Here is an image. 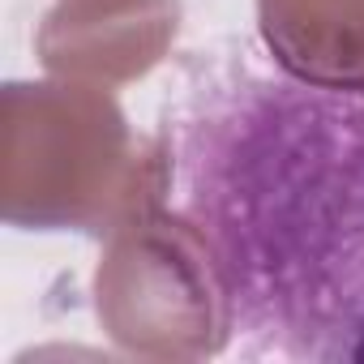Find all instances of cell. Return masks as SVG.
<instances>
[{
	"label": "cell",
	"instance_id": "6da1fadb",
	"mask_svg": "<svg viewBox=\"0 0 364 364\" xmlns=\"http://www.w3.org/2000/svg\"><path fill=\"white\" fill-rule=\"evenodd\" d=\"M171 215L249 355L351 360L364 317V90L228 60L171 120Z\"/></svg>",
	"mask_w": 364,
	"mask_h": 364
},
{
	"label": "cell",
	"instance_id": "7a4b0ae2",
	"mask_svg": "<svg viewBox=\"0 0 364 364\" xmlns=\"http://www.w3.org/2000/svg\"><path fill=\"white\" fill-rule=\"evenodd\" d=\"M351 360H355V364H364V317H360L355 338H351Z\"/></svg>",
	"mask_w": 364,
	"mask_h": 364
}]
</instances>
